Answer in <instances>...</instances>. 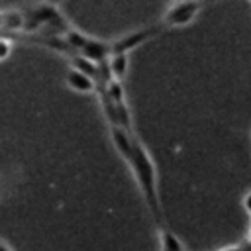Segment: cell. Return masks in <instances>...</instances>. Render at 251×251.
I'll use <instances>...</instances> for the list:
<instances>
[{"instance_id":"8992f818","label":"cell","mask_w":251,"mask_h":251,"mask_svg":"<svg viewBox=\"0 0 251 251\" xmlns=\"http://www.w3.org/2000/svg\"><path fill=\"white\" fill-rule=\"evenodd\" d=\"M2 31L10 33V31H22L25 29V10H4L2 16Z\"/></svg>"},{"instance_id":"4fadbf2b","label":"cell","mask_w":251,"mask_h":251,"mask_svg":"<svg viewBox=\"0 0 251 251\" xmlns=\"http://www.w3.org/2000/svg\"><path fill=\"white\" fill-rule=\"evenodd\" d=\"M249 245H251V239H249Z\"/></svg>"},{"instance_id":"8fae6325","label":"cell","mask_w":251,"mask_h":251,"mask_svg":"<svg viewBox=\"0 0 251 251\" xmlns=\"http://www.w3.org/2000/svg\"><path fill=\"white\" fill-rule=\"evenodd\" d=\"M222 251H251V245H237V247H226Z\"/></svg>"},{"instance_id":"6da1fadb","label":"cell","mask_w":251,"mask_h":251,"mask_svg":"<svg viewBox=\"0 0 251 251\" xmlns=\"http://www.w3.org/2000/svg\"><path fill=\"white\" fill-rule=\"evenodd\" d=\"M126 163L129 165L135 180H137V186L143 194V200L155 220V224L159 227L165 226V218H163V210H161V200H159V190H157V171H155V165H153V159L151 155L147 153V149L143 147L141 141H133V149L131 153L127 155Z\"/></svg>"},{"instance_id":"ba28073f","label":"cell","mask_w":251,"mask_h":251,"mask_svg":"<svg viewBox=\"0 0 251 251\" xmlns=\"http://www.w3.org/2000/svg\"><path fill=\"white\" fill-rule=\"evenodd\" d=\"M159 229H161V251H184L180 239L167 226H163Z\"/></svg>"},{"instance_id":"9c48e42d","label":"cell","mask_w":251,"mask_h":251,"mask_svg":"<svg viewBox=\"0 0 251 251\" xmlns=\"http://www.w3.org/2000/svg\"><path fill=\"white\" fill-rule=\"evenodd\" d=\"M10 39L6 37V35H2V39H0V59L2 61H6L8 59V55H10Z\"/></svg>"},{"instance_id":"52a82bcc","label":"cell","mask_w":251,"mask_h":251,"mask_svg":"<svg viewBox=\"0 0 251 251\" xmlns=\"http://www.w3.org/2000/svg\"><path fill=\"white\" fill-rule=\"evenodd\" d=\"M108 65H110L112 78L122 82L126 76V71H127V55L126 53H112L108 59Z\"/></svg>"},{"instance_id":"7a4b0ae2","label":"cell","mask_w":251,"mask_h":251,"mask_svg":"<svg viewBox=\"0 0 251 251\" xmlns=\"http://www.w3.org/2000/svg\"><path fill=\"white\" fill-rule=\"evenodd\" d=\"M67 41L71 43V47L76 51V55L80 57H86L94 63H106L112 55V43L108 41H100V39H94V37H88L76 29H71L67 35Z\"/></svg>"},{"instance_id":"277c9868","label":"cell","mask_w":251,"mask_h":251,"mask_svg":"<svg viewBox=\"0 0 251 251\" xmlns=\"http://www.w3.org/2000/svg\"><path fill=\"white\" fill-rule=\"evenodd\" d=\"M161 27H163V25H151V27H141V29H135V31L126 33L124 37L112 41V53H126V55H127V53H129L131 49H135L137 45H141V43H145L147 39L155 37Z\"/></svg>"},{"instance_id":"5b68a950","label":"cell","mask_w":251,"mask_h":251,"mask_svg":"<svg viewBox=\"0 0 251 251\" xmlns=\"http://www.w3.org/2000/svg\"><path fill=\"white\" fill-rule=\"evenodd\" d=\"M67 84H69V88H73V90H76V92H84V94L98 90L96 80H94L92 76H88L86 73L78 71V69H71V71L67 73Z\"/></svg>"},{"instance_id":"3957f363","label":"cell","mask_w":251,"mask_h":251,"mask_svg":"<svg viewBox=\"0 0 251 251\" xmlns=\"http://www.w3.org/2000/svg\"><path fill=\"white\" fill-rule=\"evenodd\" d=\"M204 0H175L163 14V27H184L194 22L198 12L202 10Z\"/></svg>"},{"instance_id":"7c38bea8","label":"cell","mask_w":251,"mask_h":251,"mask_svg":"<svg viewBox=\"0 0 251 251\" xmlns=\"http://www.w3.org/2000/svg\"><path fill=\"white\" fill-rule=\"evenodd\" d=\"M0 251H12V249L8 247V243H6V241H2V243H0Z\"/></svg>"},{"instance_id":"30bf717a","label":"cell","mask_w":251,"mask_h":251,"mask_svg":"<svg viewBox=\"0 0 251 251\" xmlns=\"http://www.w3.org/2000/svg\"><path fill=\"white\" fill-rule=\"evenodd\" d=\"M243 208H245L247 214H251V192L245 194V198H243Z\"/></svg>"}]
</instances>
